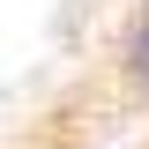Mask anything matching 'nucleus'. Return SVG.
<instances>
[{"instance_id": "obj_1", "label": "nucleus", "mask_w": 149, "mask_h": 149, "mask_svg": "<svg viewBox=\"0 0 149 149\" xmlns=\"http://www.w3.org/2000/svg\"><path fill=\"white\" fill-rule=\"evenodd\" d=\"M112 82L134 97V104H149V8H134L127 30H119V52H112Z\"/></svg>"}]
</instances>
